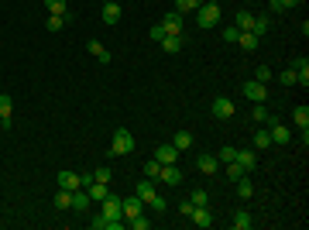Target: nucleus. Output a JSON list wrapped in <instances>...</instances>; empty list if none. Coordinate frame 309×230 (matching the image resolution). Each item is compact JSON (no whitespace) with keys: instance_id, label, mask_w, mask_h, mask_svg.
Returning a JSON list of instances; mask_svg holds the SVG:
<instances>
[{"instance_id":"1","label":"nucleus","mask_w":309,"mask_h":230,"mask_svg":"<svg viewBox=\"0 0 309 230\" xmlns=\"http://www.w3.org/2000/svg\"><path fill=\"white\" fill-rule=\"evenodd\" d=\"M134 151V134L131 131H114V138H110V155H131Z\"/></svg>"},{"instance_id":"2","label":"nucleus","mask_w":309,"mask_h":230,"mask_svg":"<svg viewBox=\"0 0 309 230\" xmlns=\"http://www.w3.org/2000/svg\"><path fill=\"white\" fill-rule=\"evenodd\" d=\"M196 24H199V28H217L220 24V4H203V7L196 11Z\"/></svg>"},{"instance_id":"3","label":"nucleus","mask_w":309,"mask_h":230,"mask_svg":"<svg viewBox=\"0 0 309 230\" xmlns=\"http://www.w3.org/2000/svg\"><path fill=\"white\" fill-rule=\"evenodd\" d=\"M264 127H268V131H272V141L275 144H289V141H292V131H289L285 124H282V120H278V117H268V120H264Z\"/></svg>"},{"instance_id":"4","label":"nucleus","mask_w":309,"mask_h":230,"mask_svg":"<svg viewBox=\"0 0 309 230\" xmlns=\"http://www.w3.org/2000/svg\"><path fill=\"white\" fill-rule=\"evenodd\" d=\"M244 96H248L251 103H264V100H268V86L258 82V79H251V82H244Z\"/></svg>"},{"instance_id":"5","label":"nucleus","mask_w":309,"mask_h":230,"mask_svg":"<svg viewBox=\"0 0 309 230\" xmlns=\"http://www.w3.org/2000/svg\"><path fill=\"white\" fill-rule=\"evenodd\" d=\"M155 182H161V185H179L182 182V169L179 165H161V172H158V179Z\"/></svg>"},{"instance_id":"6","label":"nucleus","mask_w":309,"mask_h":230,"mask_svg":"<svg viewBox=\"0 0 309 230\" xmlns=\"http://www.w3.org/2000/svg\"><path fill=\"white\" fill-rule=\"evenodd\" d=\"M155 158H158L161 165H175V161H179V148H175L172 141H165V144H158V151H155Z\"/></svg>"},{"instance_id":"7","label":"nucleus","mask_w":309,"mask_h":230,"mask_svg":"<svg viewBox=\"0 0 309 230\" xmlns=\"http://www.w3.org/2000/svg\"><path fill=\"white\" fill-rule=\"evenodd\" d=\"M103 217H110V220H124V206H120V199H117L114 193L103 199Z\"/></svg>"},{"instance_id":"8","label":"nucleus","mask_w":309,"mask_h":230,"mask_svg":"<svg viewBox=\"0 0 309 230\" xmlns=\"http://www.w3.org/2000/svg\"><path fill=\"white\" fill-rule=\"evenodd\" d=\"M58 189H69V193L83 189V182H79V172H69V169H62V172H58Z\"/></svg>"},{"instance_id":"9","label":"nucleus","mask_w":309,"mask_h":230,"mask_svg":"<svg viewBox=\"0 0 309 230\" xmlns=\"http://www.w3.org/2000/svg\"><path fill=\"white\" fill-rule=\"evenodd\" d=\"M234 161H237V165H240V169H244V172H254V169H258V155H254L251 148L237 151V155H234Z\"/></svg>"},{"instance_id":"10","label":"nucleus","mask_w":309,"mask_h":230,"mask_svg":"<svg viewBox=\"0 0 309 230\" xmlns=\"http://www.w3.org/2000/svg\"><path fill=\"white\" fill-rule=\"evenodd\" d=\"M120 206H124V220H131L145 210V199L141 196H127V199H120Z\"/></svg>"},{"instance_id":"11","label":"nucleus","mask_w":309,"mask_h":230,"mask_svg":"<svg viewBox=\"0 0 309 230\" xmlns=\"http://www.w3.org/2000/svg\"><path fill=\"white\" fill-rule=\"evenodd\" d=\"M213 114H217L220 120L234 117V100H230V96H217V100H213Z\"/></svg>"},{"instance_id":"12","label":"nucleus","mask_w":309,"mask_h":230,"mask_svg":"<svg viewBox=\"0 0 309 230\" xmlns=\"http://www.w3.org/2000/svg\"><path fill=\"white\" fill-rule=\"evenodd\" d=\"M189 217H193V223L196 227H213V213H210V206H193V213H189Z\"/></svg>"},{"instance_id":"13","label":"nucleus","mask_w":309,"mask_h":230,"mask_svg":"<svg viewBox=\"0 0 309 230\" xmlns=\"http://www.w3.org/2000/svg\"><path fill=\"white\" fill-rule=\"evenodd\" d=\"M100 14H103V24H110V28H114V24L120 21V14H124V11H120V4H114V0H107Z\"/></svg>"},{"instance_id":"14","label":"nucleus","mask_w":309,"mask_h":230,"mask_svg":"<svg viewBox=\"0 0 309 230\" xmlns=\"http://www.w3.org/2000/svg\"><path fill=\"white\" fill-rule=\"evenodd\" d=\"M72 210H79V213H90L93 210V199H90L86 189H76V193H72Z\"/></svg>"},{"instance_id":"15","label":"nucleus","mask_w":309,"mask_h":230,"mask_svg":"<svg viewBox=\"0 0 309 230\" xmlns=\"http://www.w3.org/2000/svg\"><path fill=\"white\" fill-rule=\"evenodd\" d=\"M161 24H165V31H169V35H182V14H179V11H169Z\"/></svg>"},{"instance_id":"16","label":"nucleus","mask_w":309,"mask_h":230,"mask_svg":"<svg viewBox=\"0 0 309 230\" xmlns=\"http://www.w3.org/2000/svg\"><path fill=\"white\" fill-rule=\"evenodd\" d=\"M86 52H90V55H96V62L110 66V52H107V48H103L100 41H96V38H90V41H86Z\"/></svg>"},{"instance_id":"17","label":"nucleus","mask_w":309,"mask_h":230,"mask_svg":"<svg viewBox=\"0 0 309 230\" xmlns=\"http://www.w3.org/2000/svg\"><path fill=\"white\" fill-rule=\"evenodd\" d=\"M196 169H199V172H206V175H213V172L220 169V158H217V155H199Z\"/></svg>"},{"instance_id":"18","label":"nucleus","mask_w":309,"mask_h":230,"mask_svg":"<svg viewBox=\"0 0 309 230\" xmlns=\"http://www.w3.org/2000/svg\"><path fill=\"white\" fill-rule=\"evenodd\" d=\"M86 193H90V199H93V203H103V199L110 196V182H93L90 189H86Z\"/></svg>"},{"instance_id":"19","label":"nucleus","mask_w":309,"mask_h":230,"mask_svg":"<svg viewBox=\"0 0 309 230\" xmlns=\"http://www.w3.org/2000/svg\"><path fill=\"white\" fill-rule=\"evenodd\" d=\"M161 48H165V52H169V55H175V52H182V35H165L158 41Z\"/></svg>"},{"instance_id":"20","label":"nucleus","mask_w":309,"mask_h":230,"mask_svg":"<svg viewBox=\"0 0 309 230\" xmlns=\"http://www.w3.org/2000/svg\"><path fill=\"white\" fill-rule=\"evenodd\" d=\"M134 196H141L145 203H148L151 196H158V189H155V179H141V182H137V193H134Z\"/></svg>"},{"instance_id":"21","label":"nucleus","mask_w":309,"mask_h":230,"mask_svg":"<svg viewBox=\"0 0 309 230\" xmlns=\"http://www.w3.org/2000/svg\"><path fill=\"white\" fill-rule=\"evenodd\" d=\"M258 41H261V38L254 35V31H240V35H237V45L244 48V52H254V48H258Z\"/></svg>"},{"instance_id":"22","label":"nucleus","mask_w":309,"mask_h":230,"mask_svg":"<svg viewBox=\"0 0 309 230\" xmlns=\"http://www.w3.org/2000/svg\"><path fill=\"white\" fill-rule=\"evenodd\" d=\"M234 28H240V31H251V28H254V14H251V11H237V17H234Z\"/></svg>"},{"instance_id":"23","label":"nucleus","mask_w":309,"mask_h":230,"mask_svg":"<svg viewBox=\"0 0 309 230\" xmlns=\"http://www.w3.org/2000/svg\"><path fill=\"white\" fill-rule=\"evenodd\" d=\"M292 124L296 127H309V107L306 103H299L296 110H292Z\"/></svg>"},{"instance_id":"24","label":"nucleus","mask_w":309,"mask_h":230,"mask_svg":"<svg viewBox=\"0 0 309 230\" xmlns=\"http://www.w3.org/2000/svg\"><path fill=\"white\" fill-rule=\"evenodd\" d=\"M251 213H248V210H237V213H234V230H251Z\"/></svg>"},{"instance_id":"25","label":"nucleus","mask_w":309,"mask_h":230,"mask_svg":"<svg viewBox=\"0 0 309 230\" xmlns=\"http://www.w3.org/2000/svg\"><path fill=\"white\" fill-rule=\"evenodd\" d=\"M124 227H127V230H148V227H151V220L145 217V213H137V217L124 220Z\"/></svg>"},{"instance_id":"26","label":"nucleus","mask_w":309,"mask_h":230,"mask_svg":"<svg viewBox=\"0 0 309 230\" xmlns=\"http://www.w3.org/2000/svg\"><path fill=\"white\" fill-rule=\"evenodd\" d=\"M172 144H175L179 151H186L189 144H193V134H189V131H175V134H172Z\"/></svg>"},{"instance_id":"27","label":"nucleus","mask_w":309,"mask_h":230,"mask_svg":"<svg viewBox=\"0 0 309 230\" xmlns=\"http://www.w3.org/2000/svg\"><path fill=\"white\" fill-rule=\"evenodd\" d=\"M234 185H237V196H240V199H251V196H254V185H251V179H248V175H244V179H237Z\"/></svg>"},{"instance_id":"28","label":"nucleus","mask_w":309,"mask_h":230,"mask_svg":"<svg viewBox=\"0 0 309 230\" xmlns=\"http://www.w3.org/2000/svg\"><path fill=\"white\" fill-rule=\"evenodd\" d=\"M268 144H272V131L268 127H258L254 131V148H268Z\"/></svg>"},{"instance_id":"29","label":"nucleus","mask_w":309,"mask_h":230,"mask_svg":"<svg viewBox=\"0 0 309 230\" xmlns=\"http://www.w3.org/2000/svg\"><path fill=\"white\" fill-rule=\"evenodd\" d=\"M55 210H72V193L69 189H58L55 193Z\"/></svg>"},{"instance_id":"30","label":"nucleus","mask_w":309,"mask_h":230,"mask_svg":"<svg viewBox=\"0 0 309 230\" xmlns=\"http://www.w3.org/2000/svg\"><path fill=\"white\" fill-rule=\"evenodd\" d=\"M206 0H175V11L179 14H186V11H199Z\"/></svg>"},{"instance_id":"31","label":"nucleus","mask_w":309,"mask_h":230,"mask_svg":"<svg viewBox=\"0 0 309 230\" xmlns=\"http://www.w3.org/2000/svg\"><path fill=\"white\" fill-rule=\"evenodd\" d=\"M254 35L261 38V35H268V31H272V17H254V28H251Z\"/></svg>"},{"instance_id":"32","label":"nucleus","mask_w":309,"mask_h":230,"mask_svg":"<svg viewBox=\"0 0 309 230\" xmlns=\"http://www.w3.org/2000/svg\"><path fill=\"white\" fill-rule=\"evenodd\" d=\"M141 169H145V179H158V172H161V161H158V158H151V161H145Z\"/></svg>"},{"instance_id":"33","label":"nucleus","mask_w":309,"mask_h":230,"mask_svg":"<svg viewBox=\"0 0 309 230\" xmlns=\"http://www.w3.org/2000/svg\"><path fill=\"white\" fill-rule=\"evenodd\" d=\"M45 28H48V31H62V28H66V17H62V14H48Z\"/></svg>"},{"instance_id":"34","label":"nucleus","mask_w":309,"mask_h":230,"mask_svg":"<svg viewBox=\"0 0 309 230\" xmlns=\"http://www.w3.org/2000/svg\"><path fill=\"white\" fill-rule=\"evenodd\" d=\"M145 206H148L151 213H165V206H169V203H165V196H151V199L145 203Z\"/></svg>"},{"instance_id":"35","label":"nucleus","mask_w":309,"mask_h":230,"mask_svg":"<svg viewBox=\"0 0 309 230\" xmlns=\"http://www.w3.org/2000/svg\"><path fill=\"white\" fill-rule=\"evenodd\" d=\"M244 175H248V172L240 169L237 161H227V179H230V182H237V179H244Z\"/></svg>"},{"instance_id":"36","label":"nucleus","mask_w":309,"mask_h":230,"mask_svg":"<svg viewBox=\"0 0 309 230\" xmlns=\"http://www.w3.org/2000/svg\"><path fill=\"white\" fill-rule=\"evenodd\" d=\"M11 110H14L11 93H0V117H11Z\"/></svg>"},{"instance_id":"37","label":"nucleus","mask_w":309,"mask_h":230,"mask_svg":"<svg viewBox=\"0 0 309 230\" xmlns=\"http://www.w3.org/2000/svg\"><path fill=\"white\" fill-rule=\"evenodd\" d=\"M45 7H48V14H66L69 11L66 0H45Z\"/></svg>"},{"instance_id":"38","label":"nucleus","mask_w":309,"mask_h":230,"mask_svg":"<svg viewBox=\"0 0 309 230\" xmlns=\"http://www.w3.org/2000/svg\"><path fill=\"white\" fill-rule=\"evenodd\" d=\"M268 117H272V110H268V107H264V103H254V120H258V124H264Z\"/></svg>"},{"instance_id":"39","label":"nucleus","mask_w":309,"mask_h":230,"mask_svg":"<svg viewBox=\"0 0 309 230\" xmlns=\"http://www.w3.org/2000/svg\"><path fill=\"white\" fill-rule=\"evenodd\" d=\"M278 82H282V86H299V82H296V72H292V69L278 72Z\"/></svg>"},{"instance_id":"40","label":"nucleus","mask_w":309,"mask_h":230,"mask_svg":"<svg viewBox=\"0 0 309 230\" xmlns=\"http://www.w3.org/2000/svg\"><path fill=\"white\" fill-rule=\"evenodd\" d=\"M193 206H210V193L196 189V193H193Z\"/></svg>"},{"instance_id":"41","label":"nucleus","mask_w":309,"mask_h":230,"mask_svg":"<svg viewBox=\"0 0 309 230\" xmlns=\"http://www.w3.org/2000/svg\"><path fill=\"white\" fill-rule=\"evenodd\" d=\"M93 182H110V169H107V165H100V169L93 172Z\"/></svg>"},{"instance_id":"42","label":"nucleus","mask_w":309,"mask_h":230,"mask_svg":"<svg viewBox=\"0 0 309 230\" xmlns=\"http://www.w3.org/2000/svg\"><path fill=\"white\" fill-rule=\"evenodd\" d=\"M148 35H151V41H161V38H165V35H169V31H165V24H155V28H151V31H148Z\"/></svg>"},{"instance_id":"43","label":"nucleus","mask_w":309,"mask_h":230,"mask_svg":"<svg viewBox=\"0 0 309 230\" xmlns=\"http://www.w3.org/2000/svg\"><path fill=\"white\" fill-rule=\"evenodd\" d=\"M254 79H258V82H268V79H272V69H268V66H258V69H254Z\"/></svg>"},{"instance_id":"44","label":"nucleus","mask_w":309,"mask_h":230,"mask_svg":"<svg viewBox=\"0 0 309 230\" xmlns=\"http://www.w3.org/2000/svg\"><path fill=\"white\" fill-rule=\"evenodd\" d=\"M237 35L240 28H223V41H230V45H237Z\"/></svg>"},{"instance_id":"45","label":"nucleus","mask_w":309,"mask_h":230,"mask_svg":"<svg viewBox=\"0 0 309 230\" xmlns=\"http://www.w3.org/2000/svg\"><path fill=\"white\" fill-rule=\"evenodd\" d=\"M234 155H237V148H220V161H223V165H227V161H234Z\"/></svg>"},{"instance_id":"46","label":"nucleus","mask_w":309,"mask_h":230,"mask_svg":"<svg viewBox=\"0 0 309 230\" xmlns=\"http://www.w3.org/2000/svg\"><path fill=\"white\" fill-rule=\"evenodd\" d=\"M282 4H285V7H296V4H302V0H282Z\"/></svg>"},{"instance_id":"47","label":"nucleus","mask_w":309,"mask_h":230,"mask_svg":"<svg viewBox=\"0 0 309 230\" xmlns=\"http://www.w3.org/2000/svg\"><path fill=\"white\" fill-rule=\"evenodd\" d=\"M206 4H220V0H206Z\"/></svg>"}]
</instances>
